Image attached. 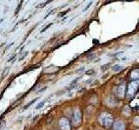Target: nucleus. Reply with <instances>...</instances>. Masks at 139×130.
<instances>
[{
	"instance_id": "10",
	"label": "nucleus",
	"mask_w": 139,
	"mask_h": 130,
	"mask_svg": "<svg viewBox=\"0 0 139 130\" xmlns=\"http://www.w3.org/2000/svg\"><path fill=\"white\" fill-rule=\"evenodd\" d=\"M5 121H2V122H1V124H0V129H1L2 125H5Z\"/></svg>"
},
{
	"instance_id": "8",
	"label": "nucleus",
	"mask_w": 139,
	"mask_h": 130,
	"mask_svg": "<svg viewBox=\"0 0 139 130\" xmlns=\"http://www.w3.org/2000/svg\"><path fill=\"white\" fill-rule=\"evenodd\" d=\"M69 11H70V10H67L66 11H65V12H61V13L59 14V16H63V15H65L67 12H69Z\"/></svg>"
},
{
	"instance_id": "3",
	"label": "nucleus",
	"mask_w": 139,
	"mask_h": 130,
	"mask_svg": "<svg viewBox=\"0 0 139 130\" xmlns=\"http://www.w3.org/2000/svg\"><path fill=\"white\" fill-rule=\"evenodd\" d=\"M44 103H45V101H41V102L39 103V104L37 105V107H36V109H40V108H42V107L44 105Z\"/></svg>"
},
{
	"instance_id": "4",
	"label": "nucleus",
	"mask_w": 139,
	"mask_h": 130,
	"mask_svg": "<svg viewBox=\"0 0 139 130\" xmlns=\"http://www.w3.org/2000/svg\"><path fill=\"white\" fill-rule=\"evenodd\" d=\"M51 24H48V25H47V26H46V27H44V29H43V30H42V31H41V33L44 32V31H46V30H47V29H49V28H50V26H51Z\"/></svg>"
},
{
	"instance_id": "9",
	"label": "nucleus",
	"mask_w": 139,
	"mask_h": 130,
	"mask_svg": "<svg viewBox=\"0 0 139 130\" xmlns=\"http://www.w3.org/2000/svg\"><path fill=\"white\" fill-rule=\"evenodd\" d=\"M46 88H47V87H44V88H42V89H40V90H39V91H38V92H42V91H44V90H45V89H46Z\"/></svg>"
},
{
	"instance_id": "11",
	"label": "nucleus",
	"mask_w": 139,
	"mask_h": 130,
	"mask_svg": "<svg viewBox=\"0 0 139 130\" xmlns=\"http://www.w3.org/2000/svg\"><path fill=\"white\" fill-rule=\"evenodd\" d=\"M127 59V57H123V58H122V61H125V60H126Z\"/></svg>"
},
{
	"instance_id": "1",
	"label": "nucleus",
	"mask_w": 139,
	"mask_h": 130,
	"mask_svg": "<svg viewBox=\"0 0 139 130\" xmlns=\"http://www.w3.org/2000/svg\"><path fill=\"white\" fill-rule=\"evenodd\" d=\"M123 67L122 65H119V64H116L112 67V70L113 71H120L121 69H123Z\"/></svg>"
},
{
	"instance_id": "6",
	"label": "nucleus",
	"mask_w": 139,
	"mask_h": 130,
	"mask_svg": "<svg viewBox=\"0 0 139 130\" xmlns=\"http://www.w3.org/2000/svg\"><path fill=\"white\" fill-rule=\"evenodd\" d=\"M91 5H92V2H90L89 5H87V7H86V8H84V11H87V10H88V8H89V7L91 6Z\"/></svg>"
},
{
	"instance_id": "5",
	"label": "nucleus",
	"mask_w": 139,
	"mask_h": 130,
	"mask_svg": "<svg viewBox=\"0 0 139 130\" xmlns=\"http://www.w3.org/2000/svg\"><path fill=\"white\" fill-rule=\"evenodd\" d=\"M48 3H50V1H48V2H45V3H44L43 5H37V7H38V8H40V7H44V6H45V5H47Z\"/></svg>"
},
{
	"instance_id": "7",
	"label": "nucleus",
	"mask_w": 139,
	"mask_h": 130,
	"mask_svg": "<svg viewBox=\"0 0 139 130\" xmlns=\"http://www.w3.org/2000/svg\"><path fill=\"white\" fill-rule=\"evenodd\" d=\"M93 73H94V70H93V69H91V70L86 71V75H91V74H93Z\"/></svg>"
},
{
	"instance_id": "2",
	"label": "nucleus",
	"mask_w": 139,
	"mask_h": 130,
	"mask_svg": "<svg viewBox=\"0 0 139 130\" xmlns=\"http://www.w3.org/2000/svg\"><path fill=\"white\" fill-rule=\"evenodd\" d=\"M37 100H38V98H36V99H34V100H32V101H31V102H29V103H28V104H27V105H25V106H24V110H25V109H27L28 108H29V107H30V106H31V105H32V104H33V103H34V102H35V101H37Z\"/></svg>"
}]
</instances>
